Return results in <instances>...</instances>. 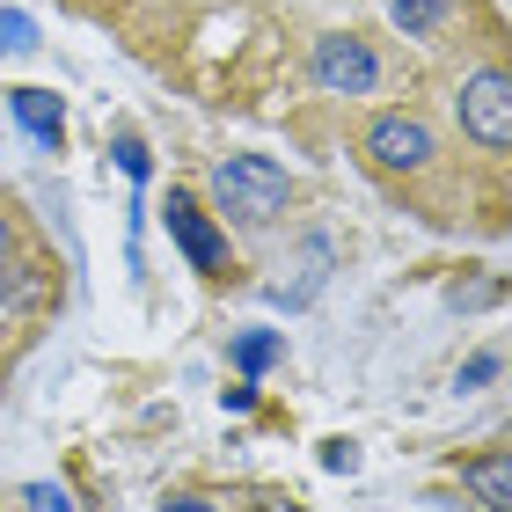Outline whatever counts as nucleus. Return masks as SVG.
<instances>
[{
    "label": "nucleus",
    "instance_id": "f257e3e1",
    "mask_svg": "<svg viewBox=\"0 0 512 512\" xmlns=\"http://www.w3.org/2000/svg\"><path fill=\"white\" fill-rule=\"evenodd\" d=\"M213 198H220L227 220L264 227L271 213H286V169L264 161V154H227L220 169H213Z\"/></svg>",
    "mask_w": 512,
    "mask_h": 512
},
{
    "label": "nucleus",
    "instance_id": "f03ea898",
    "mask_svg": "<svg viewBox=\"0 0 512 512\" xmlns=\"http://www.w3.org/2000/svg\"><path fill=\"white\" fill-rule=\"evenodd\" d=\"M461 132L476 139V147L505 154L512 147V81L505 66H476L469 88H461Z\"/></svg>",
    "mask_w": 512,
    "mask_h": 512
},
{
    "label": "nucleus",
    "instance_id": "7ed1b4c3",
    "mask_svg": "<svg viewBox=\"0 0 512 512\" xmlns=\"http://www.w3.org/2000/svg\"><path fill=\"white\" fill-rule=\"evenodd\" d=\"M315 81L330 88V96H374L381 88V59L366 52L359 37H322L315 44Z\"/></svg>",
    "mask_w": 512,
    "mask_h": 512
},
{
    "label": "nucleus",
    "instance_id": "20e7f679",
    "mask_svg": "<svg viewBox=\"0 0 512 512\" xmlns=\"http://www.w3.org/2000/svg\"><path fill=\"white\" fill-rule=\"evenodd\" d=\"M366 154H374L381 169H425L432 161V125L410 118V110H388V118H374V132H366Z\"/></svg>",
    "mask_w": 512,
    "mask_h": 512
},
{
    "label": "nucleus",
    "instance_id": "39448f33",
    "mask_svg": "<svg viewBox=\"0 0 512 512\" xmlns=\"http://www.w3.org/2000/svg\"><path fill=\"white\" fill-rule=\"evenodd\" d=\"M161 213H169V235H176V249L191 256L198 271H220V264H227V242L213 235V220H205L183 191H169V205H161Z\"/></svg>",
    "mask_w": 512,
    "mask_h": 512
},
{
    "label": "nucleus",
    "instance_id": "423d86ee",
    "mask_svg": "<svg viewBox=\"0 0 512 512\" xmlns=\"http://www.w3.org/2000/svg\"><path fill=\"white\" fill-rule=\"evenodd\" d=\"M8 110H15V125L30 132V139H44V147H52V139H59V125H66L52 88H15V96H8Z\"/></svg>",
    "mask_w": 512,
    "mask_h": 512
},
{
    "label": "nucleus",
    "instance_id": "0eeeda50",
    "mask_svg": "<svg viewBox=\"0 0 512 512\" xmlns=\"http://www.w3.org/2000/svg\"><path fill=\"white\" fill-rule=\"evenodd\" d=\"M461 476L476 483V498L491 505V512H512V461H505V454H483V461H469Z\"/></svg>",
    "mask_w": 512,
    "mask_h": 512
},
{
    "label": "nucleus",
    "instance_id": "6e6552de",
    "mask_svg": "<svg viewBox=\"0 0 512 512\" xmlns=\"http://www.w3.org/2000/svg\"><path fill=\"white\" fill-rule=\"evenodd\" d=\"M388 15H395V30H403V37H432L439 22L454 15V0H388Z\"/></svg>",
    "mask_w": 512,
    "mask_h": 512
},
{
    "label": "nucleus",
    "instance_id": "1a4fd4ad",
    "mask_svg": "<svg viewBox=\"0 0 512 512\" xmlns=\"http://www.w3.org/2000/svg\"><path fill=\"white\" fill-rule=\"evenodd\" d=\"M44 293H52V278H44L37 264H15V271H0V300H8V308H37Z\"/></svg>",
    "mask_w": 512,
    "mask_h": 512
},
{
    "label": "nucleus",
    "instance_id": "9d476101",
    "mask_svg": "<svg viewBox=\"0 0 512 512\" xmlns=\"http://www.w3.org/2000/svg\"><path fill=\"white\" fill-rule=\"evenodd\" d=\"M271 359H278V337H271V330H249V337L235 344V366H242V374H264Z\"/></svg>",
    "mask_w": 512,
    "mask_h": 512
},
{
    "label": "nucleus",
    "instance_id": "9b49d317",
    "mask_svg": "<svg viewBox=\"0 0 512 512\" xmlns=\"http://www.w3.org/2000/svg\"><path fill=\"white\" fill-rule=\"evenodd\" d=\"M37 30H30V15H15V8H0V52H30Z\"/></svg>",
    "mask_w": 512,
    "mask_h": 512
},
{
    "label": "nucleus",
    "instance_id": "f8f14e48",
    "mask_svg": "<svg viewBox=\"0 0 512 512\" xmlns=\"http://www.w3.org/2000/svg\"><path fill=\"white\" fill-rule=\"evenodd\" d=\"M22 505H30V512H74V498L52 491V483H30V491H22Z\"/></svg>",
    "mask_w": 512,
    "mask_h": 512
},
{
    "label": "nucleus",
    "instance_id": "ddd939ff",
    "mask_svg": "<svg viewBox=\"0 0 512 512\" xmlns=\"http://www.w3.org/2000/svg\"><path fill=\"white\" fill-rule=\"evenodd\" d=\"M118 169L139 183V176H147V147H139V139H118Z\"/></svg>",
    "mask_w": 512,
    "mask_h": 512
},
{
    "label": "nucleus",
    "instance_id": "4468645a",
    "mask_svg": "<svg viewBox=\"0 0 512 512\" xmlns=\"http://www.w3.org/2000/svg\"><path fill=\"white\" fill-rule=\"evenodd\" d=\"M491 374H498V359H491V352H476L469 366H461V381H469V388H476V381H491Z\"/></svg>",
    "mask_w": 512,
    "mask_h": 512
},
{
    "label": "nucleus",
    "instance_id": "2eb2a0df",
    "mask_svg": "<svg viewBox=\"0 0 512 512\" xmlns=\"http://www.w3.org/2000/svg\"><path fill=\"white\" fill-rule=\"evenodd\" d=\"M161 512H213V505L191 498V491H176V498H161Z\"/></svg>",
    "mask_w": 512,
    "mask_h": 512
},
{
    "label": "nucleus",
    "instance_id": "dca6fc26",
    "mask_svg": "<svg viewBox=\"0 0 512 512\" xmlns=\"http://www.w3.org/2000/svg\"><path fill=\"white\" fill-rule=\"evenodd\" d=\"M264 512H300V505H264Z\"/></svg>",
    "mask_w": 512,
    "mask_h": 512
},
{
    "label": "nucleus",
    "instance_id": "f3484780",
    "mask_svg": "<svg viewBox=\"0 0 512 512\" xmlns=\"http://www.w3.org/2000/svg\"><path fill=\"white\" fill-rule=\"evenodd\" d=\"M0 249H8V220H0Z\"/></svg>",
    "mask_w": 512,
    "mask_h": 512
}]
</instances>
